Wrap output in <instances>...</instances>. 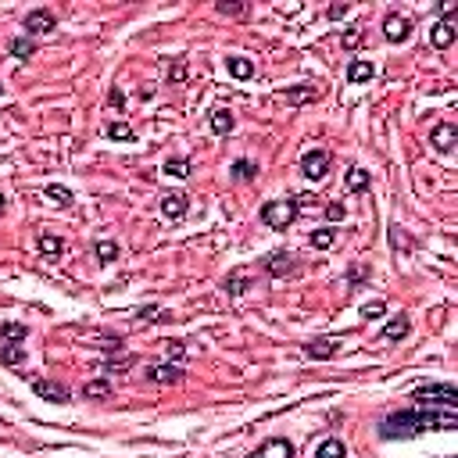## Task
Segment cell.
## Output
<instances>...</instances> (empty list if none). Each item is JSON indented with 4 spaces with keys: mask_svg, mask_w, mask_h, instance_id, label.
<instances>
[{
    "mask_svg": "<svg viewBox=\"0 0 458 458\" xmlns=\"http://www.w3.org/2000/svg\"><path fill=\"white\" fill-rule=\"evenodd\" d=\"M426 430H441V434L458 430V412L455 408H405V412H390L380 422L383 441H405V437H419Z\"/></svg>",
    "mask_w": 458,
    "mask_h": 458,
    "instance_id": "cell-1",
    "label": "cell"
},
{
    "mask_svg": "<svg viewBox=\"0 0 458 458\" xmlns=\"http://www.w3.org/2000/svg\"><path fill=\"white\" fill-rule=\"evenodd\" d=\"M415 408H430V405H441V408H455L458 405V390L451 383H430V387H419L412 394Z\"/></svg>",
    "mask_w": 458,
    "mask_h": 458,
    "instance_id": "cell-2",
    "label": "cell"
},
{
    "mask_svg": "<svg viewBox=\"0 0 458 458\" xmlns=\"http://www.w3.org/2000/svg\"><path fill=\"white\" fill-rule=\"evenodd\" d=\"M297 201H269V204H262V222L269 226V229H287L294 219H297Z\"/></svg>",
    "mask_w": 458,
    "mask_h": 458,
    "instance_id": "cell-3",
    "label": "cell"
},
{
    "mask_svg": "<svg viewBox=\"0 0 458 458\" xmlns=\"http://www.w3.org/2000/svg\"><path fill=\"white\" fill-rule=\"evenodd\" d=\"M54 29H57V18L47 8H36V11L25 15V36H47V33H54Z\"/></svg>",
    "mask_w": 458,
    "mask_h": 458,
    "instance_id": "cell-4",
    "label": "cell"
},
{
    "mask_svg": "<svg viewBox=\"0 0 458 458\" xmlns=\"http://www.w3.org/2000/svg\"><path fill=\"white\" fill-rule=\"evenodd\" d=\"M33 394H36L40 401H57V405L69 401V387L57 383V380H47V376H36V380H33Z\"/></svg>",
    "mask_w": 458,
    "mask_h": 458,
    "instance_id": "cell-5",
    "label": "cell"
},
{
    "mask_svg": "<svg viewBox=\"0 0 458 458\" xmlns=\"http://www.w3.org/2000/svg\"><path fill=\"white\" fill-rule=\"evenodd\" d=\"M301 172L319 183V179L329 172V150H322V147H319V150H308V155L301 158Z\"/></svg>",
    "mask_w": 458,
    "mask_h": 458,
    "instance_id": "cell-6",
    "label": "cell"
},
{
    "mask_svg": "<svg viewBox=\"0 0 458 458\" xmlns=\"http://www.w3.org/2000/svg\"><path fill=\"white\" fill-rule=\"evenodd\" d=\"M262 265H265L269 276H276V280L294 276V272H297V262H294V255H290V251H276V255H269Z\"/></svg>",
    "mask_w": 458,
    "mask_h": 458,
    "instance_id": "cell-7",
    "label": "cell"
},
{
    "mask_svg": "<svg viewBox=\"0 0 458 458\" xmlns=\"http://www.w3.org/2000/svg\"><path fill=\"white\" fill-rule=\"evenodd\" d=\"M383 36H387L390 43H405V40L412 36V18H405V15H387Z\"/></svg>",
    "mask_w": 458,
    "mask_h": 458,
    "instance_id": "cell-8",
    "label": "cell"
},
{
    "mask_svg": "<svg viewBox=\"0 0 458 458\" xmlns=\"http://www.w3.org/2000/svg\"><path fill=\"white\" fill-rule=\"evenodd\" d=\"M251 458H294V444L283 437H269Z\"/></svg>",
    "mask_w": 458,
    "mask_h": 458,
    "instance_id": "cell-9",
    "label": "cell"
},
{
    "mask_svg": "<svg viewBox=\"0 0 458 458\" xmlns=\"http://www.w3.org/2000/svg\"><path fill=\"white\" fill-rule=\"evenodd\" d=\"M337 351H341V341H337V337H319V341H308V344H304V355L315 358V362L333 358Z\"/></svg>",
    "mask_w": 458,
    "mask_h": 458,
    "instance_id": "cell-10",
    "label": "cell"
},
{
    "mask_svg": "<svg viewBox=\"0 0 458 458\" xmlns=\"http://www.w3.org/2000/svg\"><path fill=\"white\" fill-rule=\"evenodd\" d=\"M430 143L441 150V155H448V150L458 143V129L451 126V122H441V126H434V133H430Z\"/></svg>",
    "mask_w": 458,
    "mask_h": 458,
    "instance_id": "cell-11",
    "label": "cell"
},
{
    "mask_svg": "<svg viewBox=\"0 0 458 458\" xmlns=\"http://www.w3.org/2000/svg\"><path fill=\"white\" fill-rule=\"evenodd\" d=\"M408 333H412V319L408 315H394L387 326H383V344H394V341H405L408 337Z\"/></svg>",
    "mask_w": 458,
    "mask_h": 458,
    "instance_id": "cell-12",
    "label": "cell"
},
{
    "mask_svg": "<svg viewBox=\"0 0 458 458\" xmlns=\"http://www.w3.org/2000/svg\"><path fill=\"white\" fill-rule=\"evenodd\" d=\"M187 208H190V201H187V194H179V190L162 197V215H165V219H172V222L187 215Z\"/></svg>",
    "mask_w": 458,
    "mask_h": 458,
    "instance_id": "cell-13",
    "label": "cell"
},
{
    "mask_svg": "<svg viewBox=\"0 0 458 458\" xmlns=\"http://www.w3.org/2000/svg\"><path fill=\"white\" fill-rule=\"evenodd\" d=\"M147 380H150V383H179V380H183V369H179L176 362H165V365L147 369Z\"/></svg>",
    "mask_w": 458,
    "mask_h": 458,
    "instance_id": "cell-14",
    "label": "cell"
},
{
    "mask_svg": "<svg viewBox=\"0 0 458 458\" xmlns=\"http://www.w3.org/2000/svg\"><path fill=\"white\" fill-rule=\"evenodd\" d=\"M208 126H211V133L229 136L233 133V111L229 108H215V111H211V118H208Z\"/></svg>",
    "mask_w": 458,
    "mask_h": 458,
    "instance_id": "cell-15",
    "label": "cell"
},
{
    "mask_svg": "<svg viewBox=\"0 0 458 458\" xmlns=\"http://www.w3.org/2000/svg\"><path fill=\"white\" fill-rule=\"evenodd\" d=\"M83 394H86L90 401H108L111 394H115V387H111V380H108V376H101V380H90V383L83 387Z\"/></svg>",
    "mask_w": 458,
    "mask_h": 458,
    "instance_id": "cell-16",
    "label": "cell"
},
{
    "mask_svg": "<svg viewBox=\"0 0 458 458\" xmlns=\"http://www.w3.org/2000/svg\"><path fill=\"white\" fill-rule=\"evenodd\" d=\"M373 79V61H365V57H355L351 65H348V83L358 86V83H369Z\"/></svg>",
    "mask_w": 458,
    "mask_h": 458,
    "instance_id": "cell-17",
    "label": "cell"
},
{
    "mask_svg": "<svg viewBox=\"0 0 458 458\" xmlns=\"http://www.w3.org/2000/svg\"><path fill=\"white\" fill-rule=\"evenodd\" d=\"M455 40H458V25H455V22H448V18H444V22H437V25H434V47H441V50H444V47H451Z\"/></svg>",
    "mask_w": 458,
    "mask_h": 458,
    "instance_id": "cell-18",
    "label": "cell"
},
{
    "mask_svg": "<svg viewBox=\"0 0 458 458\" xmlns=\"http://www.w3.org/2000/svg\"><path fill=\"white\" fill-rule=\"evenodd\" d=\"M312 101H319V86L301 83V86H290V90H287V104H312Z\"/></svg>",
    "mask_w": 458,
    "mask_h": 458,
    "instance_id": "cell-19",
    "label": "cell"
},
{
    "mask_svg": "<svg viewBox=\"0 0 458 458\" xmlns=\"http://www.w3.org/2000/svg\"><path fill=\"white\" fill-rule=\"evenodd\" d=\"M248 287H251V276H248V272H229V276H226V294L229 297H240V294H248Z\"/></svg>",
    "mask_w": 458,
    "mask_h": 458,
    "instance_id": "cell-20",
    "label": "cell"
},
{
    "mask_svg": "<svg viewBox=\"0 0 458 458\" xmlns=\"http://www.w3.org/2000/svg\"><path fill=\"white\" fill-rule=\"evenodd\" d=\"M226 65H229L233 79H251L255 76V61L251 57H226Z\"/></svg>",
    "mask_w": 458,
    "mask_h": 458,
    "instance_id": "cell-21",
    "label": "cell"
},
{
    "mask_svg": "<svg viewBox=\"0 0 458 458\" xmlns=\"http://www.w3.org/2000/svg\"><path fill=\"white\" fill-rule=\"evenodd\" d=\"M11 57H18V61H29V57H33L36 54V40L33 36H18V40H11Z\"/></svg>",
    "mask_w": 458,
    "mask_h": 458,
    "instance_id": "cell-22",
    "label": "cell"
},
{
    "mask_svg": "<svg viewBox=\"0 0 458 458\" xmlns=\"http://www.w3.org/2000/svg\"><path fill=\"white\" fill-rule=\"evenodd\" d=\"M315 458H348V448H344V441L329 437V441H322V444L315 448Z\"/></svg>",
    "mask_w": 458,
    "mask_h": 458,
    "instance_id": "cell-23",
    "label": "cell"
},
{
    "mask_svg": "<svg viewBox=\"0 0 458 458\" xmlns=\"http://www.w3.org/2000/svg\"><path fill=\"white\" fill-rule=\"evenodd\" d=\"M61 251H65V240L54 236V233H40V255L43 258H57Z\"/></svg>",
    "mask_w": 458,
    "mask_h": 458,
    "instance_id": "cell-24",
    "label": "cell"
},
{
    "mask_svg": "<svg viewBox=\"0 0 458 458\" xmlns=\"http://www.w3.org/2000/svg\"><path fill=\"white\" fill-rule=\"evenodd\" d=\"M25 337H29V329L22 322H4V326H0V341H4V344H22Z\"/></svg>",
    "mask_w": 458,
    "mask_h": 458,
    "instance_id": "cell-25",
    "label": "cell"
},
{
    "mask_svg": "<svg viewBox=\"0 0 458 458\" xmlns=\"http://www.w3.org/2000/svg\"><path fill=\"white\" fill-rule=\"evenodd\" d=\"M94 255H97V262H101V265H111V262L118 258V243H115V240H97Z\"/></svg>",
    "mask_w": 458,
    "mask_h": 458,
    "instance_id": "cell-26",
    "label": "cell"
},
{
    "mask_svg": "<svg viewBox=\"0 0 458 458\" xmlns=\"http://www.w3.org/2000/svg\"><path fill=\"white\" fill-rule=\"evenodd\" d=\"M348 190H351V194L369 190V172H365V169H351V172H348Z\"/></svg>",
    "mask_w": 458,
    "mask_h": 458,
    "instance_id": "cell-27",
    "label": "cell"
},
{
    "mask_svg": "<svg viewBox=\"0 0 458 458\" xmlns=\"http://www.w3.org/2000/svg\"><path fill=\"white\" fill-rule=\"evenodd\" d=\"M0 362H4V365H22L25 362V348L22 344H4V348H0Z\"/></svg>",
    "mask_w": 458,
    "mask_h": 458,
    "instance_id": "cell-28",
    "label": "cell"
},
{
    "mask_svg": "<svg viewBox=\"0 0 458 458\" xmlns=\"http://www.w3.org/2000/svg\"><path fill=\"white\" fill-rule=\"evenodd\" d=\"M165 176L187 179V176H190V158H169V162H165Z\"/></svg>",
    "mask_w": 458,
    "mask_h": 458,
    "instance_id": "cell-29",
    "label": "cell"
},
{
    "mask_svg": "<svg viewBox=\"0 0 458 458\" xmlns=\"http://www.w3.org/2000/svg\"><path fill=\"white\" fill-rule=\"evenodd\" d=\"M233 176L248 183V179H255V176H258V165H255L251 158H240V162H233Z\"/></svg>",
    "mask_w": 458,
    "mask_h": 458,
    "instance_id": "cell-30",
    "label": "cell"
},
{
    "mask_svg": "<svg viewBox=\"0 0 458 458\" xmlns=\"http://www.w3.org/2000/svg\"><path fill=\"white\" fill-rule=\"evenodd\" d=\"M215 11H219V15H229V18H240V15H248V4H233V0H219Z\"/></svg>",
    "mask_w": 458,
    "mask_h": 458,
    "instance_id": "cell-31",
    "label": "cell"
},
{
    "mask_svg": "<svg viewBox=\"0 0 458 458\" xmlns=\"http://www.w3.org/2000/svg\"><path fill=\"white\" fill-rule=\"evenodd\" d=\"M108 136H111V140H126V143H129L136 133L126 126V122H111V126H108Z\"/></svg>",
    "mask_w": 458,
    "mask_h": 458,
    "instance_id": "cell-32",
    "label": "cell"
},
{
    "mask_svg": "<svg viewBox=\"0 0 458 458\" xmlns=\"http://www.w3.org/2000/svg\"><path fill=\"white\" fill-rule=\"evenodd\" d=\"M333 240H337V233H333V229H319V233H312V248L326 251V248H333Z\"/></svg>",
    "mask_w": 458,
    "mask_h": 458,
    "instance_id": "cell-33",
    "label": "cell"
},
{
    "mask_svg": "<svg viewBox=\"0 0 458 458\" xmlns=\"http://www.w3.org/2000/svg\"><path fill=\"white\" fill-rule=\"evenodd\" d=\"M47 197H50L54 204H61V208H69V204H72V194H69L65 187H57V183H54V187H47Z\"/></svg>",
    "mask_w": 458,
    "mask_h": 458,
    "instance_id": "cell-34",
    "label": "cell"
},
{
    "mask_svg": "<svg viewBox=\"0 0 458 458\" xmlns=\"http://www.w3.org/2000/svg\"><path fill=\"white\" fill-rule=\"evenodd\" d=\"M133 365H136V355H122L108 362V373H122V369H133Z\"/></svg>",
    "mask_w": 458,
    "mask_h": 458,
    "instance_id": "cell-35",
    "label": "cell"
},
{
    "mask_svg": "<svg viewBox=\"0 0 458 458\" xmlns=\"http://www.w3.org/2000/svg\"><path fill=\"white\" fill-rule=\"evenodd\" d=\"M383 312H387V304H383V301H369V304L362 308V315L369 319V322H373V319H383Z\"/></svg>",
    "mask_w": 458,
    "mask_h": 458,
    "instance_id": "cell-36",
    "label": "cell"
},
{
    "mask_svg": "<svg viewBox=\"0 0 458 458\" xmlns=\"http://www.w3.org/2000/svg\"><path fill=\"white\" fill-rule=\"evenodd\" d=\"M344 215H348V211H344L341 201H329V204H326V219H329V222H341Z\"/></svg>",
    "mask_w": 458,
    "mask_h": 458,
    "instance_id": "cell-37",
    "label": "cell"
},
{
    "mask_svg": "<svg viewBox=\"0 0 458 458\" xmlns=\"http://www.w3.org/2000/svg\"><path fill=\"white\" fill-rule=\"evenodd\" d=\"M183 355H187V344H183V341H172V344H169V358L179 365V358H183Z\"/></svg>",
    "mask_w": 458,
    "mask_h": 458,
    "instance_id": "cell-38",
    "label": "cell"
},
{
    "mask_svg": "<svg viewBox=\"0 0 458 458\" xmlns=\"http://www.w3.org/2000/svg\"><path fill=\"white\" fill-rule=\"evenodd\" d=\"M365 276H369V272H365L362 265H355V269H351V276H348V280H351V287H358V283H365Z\"/></svg>",
    "mask_w": 458,
    "mask_h": 458,
    "instance_id": "cell-39",
    "label": "cell"
},
{
    "mask_svg": "<svg viewBox=\"0 0 458 458\" xmlns=\"http://www.w3.org/2000/svg\"><path fill=\"white\" fill-rule=\"evenodd\" d=\"M140 319H162V315H158V304H147V308H140Z\"/></svg>",
    "mask_w": 458,
    "mask_h": 458,
    "instance_id": "cell-40",
    "label": "cell"
},
{
    "mask_svg": "<svg viewBox=\"0 0 458 458\" xmlns=\"http://www.w3.org/2000/svg\"><path fill=\"white\" fill-rule=\"evenodd\" d=\"M341 15H348V4H333L329 8V18H341Z\"/></svg>",
    "mask_w": 458,
    "mask_h": 458,
    "instance_id": "cell-41",
    "label": "cell"
},
{
    "mask_svg": "<svg viewBox=\"0 0 458 458\" xmlns=\"http://www.w3.org/2000/svg\"><path fill=\"white\" fill-rule=\"evenodd\" d=\"M111 104H115V108H122V104H126V97H122L118 90H111Z\"/></svg>",
    "mask_w": 458,
    "mask_h": 458,
    "instance_id": "cell-42",
    "label": "cell"
},
{
    "mask_svg": "<svg viewBox=\"0 0 458 458\" xmlns=\"http://www.w3.org/2000/svg\"><path fill=\"white\" fill-rule=\"evenodd\" d=\"M8 208V201H4V194H0V211H4Z\"/></svg>",
    "mask_w": 458,
    "mask_h": 458,
    "instance_id": "cell-43",
    "label": "cell"
},
{
    "mask_svg": "<svg viewBox=\"0 0 458 458\" xmlns=\"http://www.w3.org/2000/svg\"><path fill=\"white\" fill-rule=\"evenodd\" d=\"M0 94H4V83H0Z\"/></svg>",
    "mask_w": 458,
    "mask_h": 458,
    "instance_id": "cell-44",
    "label": "cell"
}]
</instances>
